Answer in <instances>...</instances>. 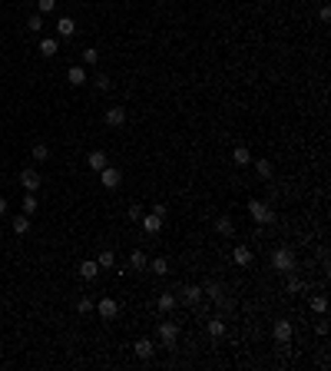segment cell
<instances>
[{
	"label": "cell",
	"instance_id": "6da1fadb",
	"mask_svg": "<svg viewBox=\"0 0 331 371\" xmlns=\"http://www.w3.org/2000/svg\"><path fill=\"white\" fill-rule=\"evenodd\" d=\"M248 212H252V219L258 226H272L278 219L275 212H272V206H268V202H258V199H248Z\"/></svg>",
	"mask_w": 331,
	"mask_h": 371
},
{
	"label": "cell",
	"instance_id": "7a4b0ae2",
	"mask_svg": "<svg viewBox=\"0 0 331 371\" xmlns=\"http://www.w3.org/2000/svg\"><path fill=\"white\" fill-rule=\"evenodd\" d=\"M272 269H275V272H295V255H291V249L272 252Z\"/></svg>",
	"mask_w": 331,
	"mask_h": 371
},
{
	"label": "cell",
	"instance_id": "3957f363",
	"mask_svg": "<svg viewBox=\"0 0 331 371\" xmlns=\"http://www.w3.org/2000/svg\"><path fill=\"white\" fill-rule=\"evenodd\" d=\"M159 341H163L166 348H172V345L179 341V325L176 322H163V325H159Z\"/></svg>",
	"mask_w": 331,
	"mask_h": 371
},
{
	"label": "cell",
	"instance_id": "277c9868",
	"mask_svg": "<svg viewBox=\"0 0 331 371\" xmlns=\"http://www.w3.org/2000/svg\"><path fill=\"white\" fill-rule=\"evenodd\" d=\"M20 186L27 189V192H37V189L43 186V179H40L37 169H20Z\"/></svg>",
	"mask_w": 331,
	"mask_h": 371
},
{
	"label": "cell",
	"instance_id": "5b68a950",
	"mask_svg": "<svg viewBox=\"0 0 331 371\" xmlns=\"http://www.w3.org/2000/svg\"><path fill=\"white\" fill-rule=\"evenodd\" d=\"M99 183L106 186V189H120L123 173H120V169H113V166H106V169H99Z\"/></svg>",
	"mask_w": 331,
	"mask_h": 371
},
{
	"label": "cell",
	"instance_id": "8992f818",
	"mask_svg": "<svg viewBox=\"0 0 331 371\" xmlns=\"http://www.w3.org/2000/svg\"><path fill=\"white\" fill-rule=\"evenodd\" d=\"M93 308L99 312V318H116L120 315V302H116V298H99Z\"/></svg>",
	"mask_w": 331,
	"mask_h": 371
},
{
	"label": "cell",
	"instance_id": "52a82bcc",
	"mask_svg": "<svg viewBox=\"0 0 331 371\" xmlns=\"http://www.w3.org/2000/svg\"><path fill=\"white\" fill-rule=\"evenodd\" d=\"M106 126H113V130L126 126V106H110L106 109Z\"/></svg>",
	"mask_w": 331,
	"mask_h": 371
},
{
	"label": "cell",
	"instance_id": "ba28073f",
	"mask_svg": "<svg viewBox=\"0 0 331 371\" xmlns=\"http://www.w3.org/2000/svg\"><path fill=\"white\" fill-rule=\"evenodd\" d=\"M139 222H143V229L149 232V235H156V232H163V222H166V219L156 216V212H149V216L143 212V219H139Z\"/></svg>",
	"mask_w": 331,
	"mask_h": 371
},
{
	"label": "cell",
	"instance_id": "9c48e42d",
	"mask_svg": "<svg viewBox=\"0 0 331 371\" xmlns=\"http://www.w3.org/2000/svg\"><path fill=\"white\" fill-rule=\"evenodd\" d=\"M86 163H89V169H93V173H99V169H106V166H110V159H106V153H103V149H93V153L86 156Z\"/></svg>",
	"mask_w": 331,
	"mask_h": 371
},
{
	"label": "cell",
	"instance_id": "30bf717a",
	"mask_svg": "<svg viewBox=\"0 0 331 371\" xmlns=\"http://www.w3.org/2000/svg\"><path fill=\"white\" fill-rule=\"evenodd\" d=\"M66 80H70L73 87H83V83H86V66L73 63V66H70V70H66Z\"/></svg>",
	"mask_w": 331,
	"mask_h": 371
},
{
	"label": "cell",
	"instance_id": "8fae6325",
	"mask_svg": "<svg viewBox=\"0 0 331 371\" xmlns=\"http://www.w3.org/2000/svg\"><path fill=\"white\" fill-rule=\"evenodd\" d=\"M288 338H291V322H288V318H278L275 322V341H285L288 345Z\"/></svg>",
	"mask_w": 331,
	"mask_h": 371
},
{
	"label": "cell",
	"instance_id": "7c38bea8",
	"mask_svg": "<svg viewBox=\"0 0 331 371\" xmlns=\"http://www.w3.org/2000/svg\"><path fill=\"white\" fill-rule=\"evenodd\" d=\"M232 262L235 265H248L252 262V249H248V245H235V249H232Z\"/></svg>",
	"mask_w": 331,
	"mask_h": 371
},
{
	"label": "cell",
	"instance_id": "4fadbf2b",
	"mask_svg": "<svg viewBox=\"0 0 331 371\" xmlns=\"http://www.w3.org/2000/svg\"><path fill=\"white\" fill-rule=\"evenodd\" d=\"M80 275H83L86 282H89V278H96V275H99V262H96V259H86V262H80Z\"/></svg>",
	"mask_w": 331,
	"mask_h": 371
},
{
	"label": "cell",
	"instance_id": "5bb4252c",
	"mask_svg": "<svg viewBox=\"0 0 331 371\" xmlns=\"http://www.w3.org/2000/svg\"><path fill=\"white\" fill-rule=\"evenodd\" d=\"M56 33H60V37H73V33H77L73 17H60V20H56Z\"/></svg>",
	"mask_w": 331,
	"mask_h": 371
},
{
	"label": "cell",
	"instance_id": "9a60e30c",
	"mask_svg": "<svg viewBox=\"0 0 331 371\" xmlns=\"http://www.w3.org/2000/svg\"><path fill=\"white\" fill-rule=\"evenodd\" d=\"M232 163L235 166H252V153H248L245 146H235V149H232Z\"/></svg>",
	"mask_w": 331,
	"mask_h": 371
},
{
	"label": "cell",
	"instance_id": "2e32d148",
	"mask_svg": "<svg viewBox=\"0 0 331 371\" xmlns=\"http://www.w3.org/2000/svg\"><path fill=\"white\" fill-rule=\"evenodd\" d=\"M182 302L199 305V302H202V288H199V285H186V288H182Z\"/></svg>",
	"mask_w": 331,
	"mask_h": 371
},
{
	"label": "cell",
	"instance_id": "e0dca14e",
	"mask_svg": "<svg viewBox=\"0 0 331 371\" xmlns=\"http://www.w3.org/2000/svg\"><path fill=\"white\" fill-rule=\"evenodd\" d=\"M156 305L163 308V312H172V308L179 305V295H176V292H163V295H159V302H156Z\"/></svg>",
	"mask_w": 331,
	"mask_h": 371
},
{
	"label": "cell",
	"instance_id": "ac0fdd59",
	"mask_svg": "<svg viewBox=\"0 0 331 371\" xmlns=\"http://www.w3.org/2000/svg\"><path fill=\"white\" fill-rule=\"evenodd\" d=\"M56 50H60V40H56V37H43V40H40V53L43 56H56Z\"/></svg>",
	"mask_w": 331,
	"mask_h": 371
},
{
	"label": "cell",
	"instance_id": "d6986e66",
	"mask_svg": "<svg viewBox=\"0 0 331 371\" xmlns=\"http://www.w3.org/2000/svg\"><path fill=\"white\" fill-rule=\"evenodd\" d=\"M215 229H219V235H232V232H235L232 216H219V219H215Z\"/></svg>",
	"mask_w": 331,
	"mask_h": 371
},
{
	"label": "cell",
	"instance_id": "ffe728a7",
	"mask_svg": "<svg viewBox=\"0 0 331 371\" xmlns=\"http://www.w3.org/2000/svg\"><path fill=\"white\" fill-rule=\"evenodd\" d=\"M255 173H258V179H272L275 166L268 163V159H255Z\"/></svg>",
	"mask_w": 331,
	"mask_h": 371
},
{
	"label": "cell",
	"instance_id": "44dd1931",
	"mask_svg": "<svg viewBox=\"0 0 331 371\" xmlns=\"http://www.w3.org/2000/svg\"><path fill=\"white\" fill-rule=\"evenodd\" d=\"M136 355H139L143 361H149V358H153V341H149V338H139V341H136Z\"/></svg>",
	"mask_w": 331,
	"mask_h": 371
},
{
	"label": "cell",
	"instance_id": "7402d4cb",
	"mask_svg": "<svg viewBox=\"0 0 331 371\" xmlns=\"http://www.w3.org/2000/svg\"><path fill=\"white\" fill-rule=\"evenodd\" d=\"M13 232H17V235H27V232H30V216H13Z\"/></svg>",
	"mask_w": 331,
	"mask_h": 371
},
{
	"label": "cell",
	"instance_id": "603a6c76",
	"mask_svg": "<svg viewBox=\"0 0 331 371\" xmlns=\"http://www.w3.org/2000/svg\"><path fill=\"white\" fill-rule=\"evenodd\" d=\"M129 265H132V269H146V265H149V259H146V252H143V249H136V252L129 255Z\"/></svg>",
	"mask_w": 331,
	"mask_h": 371
},
{
	"label": "cell",
	"instance_id": "cb8c5ba5",
	"mask_svg": "<svg viewBox=\"0 0 331 371\" xmlns=\"http://www.w3.org/2000/svg\"><path fill=\"white\" fill-rule=\"evenodd\" d=\"M33 159H37V163H46V159H50V146H46V142H37V146H33Z\"/></svg>",
	"mask_w": 331,
	"mask_h": 371
},
{
	"label": "cell",
	"instance_id": "d4e9b609",
	"mask_svg": "<svg viewBox=\"0 0 331 371\" xmlns=\"http://www.w3.org/2000/svg\"><path fill=\"white\" fill-rule=\"evenodd\" d=\"M83 63H86V66H96L99 63V50H96V46H86V50H83Z\"/></svg>",
	"mask_w": 331,
	"mask_h": 371
},
{
	"label": "cell",
	"instance_id": "484cf974",
	"mask_svg": "<svg viewBox=\"0 0 331 371\" xmlns=\"http://www.w3.org/2000/svg\"><path fill=\"white\" fill-rule=\"evenodd\" d=\"M27 30H30V33H40V30H43V13H33L30 20H27Z\"/></svg>",
	"mask_w": 331,
	"mask_h": 371
},
{
	"label": "cell",
	"instance_id": "4316f807",
	"mask_svg": "<svg viewBox=\"0 0 331 371\" xmlns=\"http://www.w3.org/2000/svg\"><path fill=\"white\" fill-rule=\"evenodd\" d=\"M325 308H328L325 295H315V298H311V312H315V315H325Z\"/></svg>",
	"mask_w": 331,
	"mask_h": 371
},
{
	"label": "cell",
	"instance_id": "83f0119b",
	"mask_svg": "<svg viewBox=\"0 0 331 371\" xmlns=\"http://www.w3.org/2000/svg\"><path fill=\"white\" fill-rule=\"evenodd\" d=\"M93 305H96V302L83 295V298H80V302H77V312H80V315H89V312H93Z\"/></svg>",
	"mask_w": 331,
	"mask_h": 371
},
{
	"label": "cell",
	"instance_id": "f1b7e54d",
	"mask_svg": "<svg viewBox=\"0 0 331 371\" xmlns=\"http://www.w3.org/2000/svg\"><path fill=\"white\" fill-rule=\"evenodd\" d=\"M209 335H212V338H222V335H225V325H222L219 318H212V322H209Z\"/></svg>",
	"mask_w": 331,
	"mask_h": 371
},
{
	"label": "cell",
	"instance_id": "f546056e",
	"mask_svg": "<svg viewBox=\"0 0 331 371\" xmlns=\"http://www.w3.org/2000/svg\"><path fill=\"white\" fill-rule=\"evenodd\" d=\"M93 87H96L99 93H106V90H110L113 83H110V77H103V73H96V77H93Z\"/></svg>",
	"mask_w": 331,
	"mask_h": 371
},
{
	"label": "cell",
	"instance_id": "4dcf8cb0",
	"mask_svg": "<svg viewBox=\"0 0 331 371\" xmlns=\"http://www.w3.org/2000/svg\"><path fill=\"white\" fill-rule=\"evenodd\" d=\"M96 262H99V269H110V265L116 262V255H113L110 249H106V252H99V259H96Z\"/></svg>",
	"mask_w": 331,
	"mask_h": 371
},
{
	"label": "cell",
	"instance_id": "1f68e13d",
	"mask_svg": "<svg viewBox=\"0 0 331 371\" xmlns=\"http://www.w3.org/2000/svg\"><path fill=\"white\" fill-rule=\"evenodd\" d=\"M33 212H37V196L30 192V196L23 199V216H33Z\"/></svg>",
	"mask_w": 331,
	"mask_h": 371
},
{
	"label": "cell",
	"instance_id": "d6a6232c",
	"mask_svg": "<svg viewBox=\"0 0 331 371\" xmlns=\"http://www.w3.org/2000/svg\"><path fill=\"white\" fill-rule=\"evenodd\" d=\"M149 265H153V272H156V275H166V272H169V262H166V259H153Z\"/></svg>",
	"mask_w": 331,
	"mask_h": 371
},
{
	"label": "cell",
	"instance_id": "836d02e7",
	"mask_svg": "<svg viewBox=\"0 0 331 371\" xmlns=\"http://www.w3.org/2000/svg\"><path fill=\"white\" fill-rule=\"evenodd\" d=\"M56 10V0H40L37 3V13H53Z\"/></svg>",
	"mask_w": 331,
	"mask_h": 371
},
{
	"label": "cell",
	"instance_id": "e575fe53",
	"mask_svg": "<svg viewBox=\"0 0 331 371\" xmlns=\"http://www.w3.org/2000/svg\"><path fill=\"white\" fill-rule=\"evenodd\" d=\"M285 288H288V292H291V295H298V292H301V288H305V282H301V278H295V275H291V278H288V285H285Z\"/></svg>",
	"mask_w": 331,
	"mask_h": 371
},
{
	"label": "cell",
	"instance_id": "d590c367",
	"mask_svg": "<svg viewBox=\"0 0 331 371\" xmlns=\"http://www.w3.org/2000/svg\"><path fill=\"white\" fill-rule=\"evenodd\" d=\"M126 216H129V219H132V222H139V219H143V209H139V206H132V209H129V212H126Z\"/></svg>",
	"mask_w": 331,
	"mask_h": 371
},
{
	"label": "cell",
	"instance_id": "8d00e7d4",
	"mask_svg": "<svg viewBox=\"0 0 331 371\" xmlns=\"http://www.w3.org/2000/svg\"><path fill=\"white\" fill-rule=\"evenodd\" d=\"M3 212H7V199L0 196V216H3Z\"/></svg>",
	"mask_w": 331,
	"mask_h": 371
}]
</instances>
